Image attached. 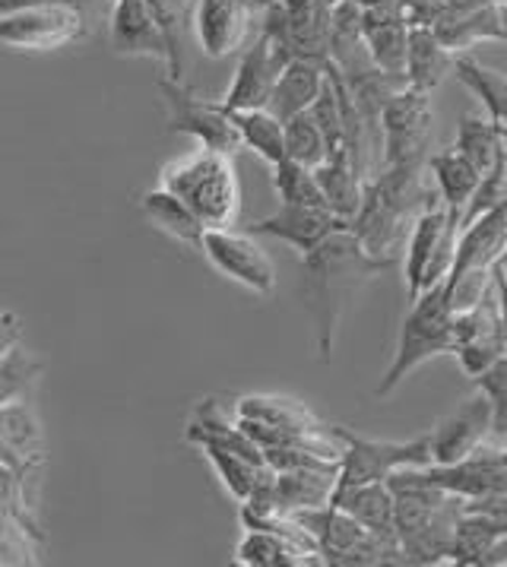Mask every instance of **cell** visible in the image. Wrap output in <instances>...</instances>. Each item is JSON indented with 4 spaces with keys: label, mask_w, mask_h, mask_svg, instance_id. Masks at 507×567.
Here are the masks:
<instances>
[{
    "label": "cell",
    "mask_w": 507,
    "mask_h": 567,
    "mask_svg": "<svg viewBox=\"0 0 507 567\" xmlns=\"http://www.w3.org/2000/svg\"><path fill=\"white\" fill-rule=\"evenodd\" d=\"M301 264H304V305L314 320L318 355L321 362H330L346 301L365 279L391 270L393 260L371 257L352 235V228L343 226L327 235L314 250L301 254Z\"/></svg>",
    "instance_id": "1"
},
{
    "label": "cell",
    "mask_w": 507,
    "mask_h": 567,
    "mask_svg": "<svg viewBox=\"0 0 507 567\" xmlns=\"http://www.w3.org/2000/svg\"><path fill=\"white\" fill-rule=\"evenodd\" d=\"M422 168L425 165H384L377 178L365 182L362 206L349 228L371 257L396 264L393 250L400 248L406 235V223H413L425 206L435 204V197L422 184Z\"/></svg>",
    "instance_id": "2"
},
{
    "label": "cell",
    "mask_w": 507,
    "mask_h": 567,
    "mask_svg": "<svg viewBox=\"0 0 507 567\" xmlns=\"http://www.w3.org/2000/svg\"><path fill=\"white\" fill-rule=\"evenodd\" d=\"M159 187L185 200L204 228L235 226L241 213V187L231 156L226 153H213L200 146L182 159L168 162L162 168Z\"/></svg>",
    "instance_id": "3"
},
{
    "label": "cell",
    "mask_w": 507,
    "mask_h": 567,
    "mask_svg": "<svg viewBox=\"0 0 507 567\" xmlns=\"http://www.w3.org/2000/svg\"><path fill=\"white\" fill-rule=\"evenodd\" d=\"M447 352H454V311L444 296V282H438L410 301V315L400 327L393 362L384 371L381 384L374 386V396H391L415 368Z\"/></svg>",
    "instance_id": "4"
},
{
    "label": "cell",
    "mask_w": 507,
    "mask_h": 567,
    "mask_svg": "<svg viewBox=\"0 0 507 567\" xmlns=\"http://www.w3.org/2000/svg\"><path fill=\"white\" fill-rule=\"evenodd\" d=\"M86 35L73 0H0V42L17 51H54Z\"/></svg>",
    "instance_id": "5"
},
{
    "label": "cell",
    "mask_w": 507,
    "mask_h": 567,
    "mask_svg": "<svg viewBox=\"0 0 507 567\" xmlns=\"http://www.w3.org/2000/svg\"><path fill=\"white\" fill-rule=\"evenodd\" d=\"M330 434L343 447L337 488L362 485V482H387V476L396 470L432 463L428 434L413 437V441H371V437L349 432L343 425H330Z\"/></svg>",
    "instance_id": "6"
},
{
    "label": "cell",
    "mask_w": 507,
    "mask_h": 567,
    "mask_svg": "<svg viewBox=\"0 0 507 567\" xmlns=\"http://www.w3.org/2000/svg\"><path fill=\"white\" fill-rule=\"evenodd\" d=\"M410 231V245H406V296L413 301L425 289L438 286L447 279V272L454 267V254H457V235L461 226L457 219L447 213L444 204H428L413 219Z\"/></svg>",
    "instance_id": "7"
},
{
    "label": "cell",
    "mask_w": 507,
    "mask_h": 567,
    "mask_svg": "<svg viewBox=\"0 0 507 567\" xmlns=\"http://www.w3.org/2000/svg\"><path fill=\"white\" fill-rule=\"evenodd\" d=\"M435 131V112L428 92L396 90L377 117L384 165H425Z\"/></svg>",
    "instance_id": "8"
},
{
    "label": "cell",
    "mask_w": 507,
    "mask_h": 567,
    "mask_svg": "<svg viewBox=\"0 0 507 567\" xmlns=\"http://www.w3.org/2000/svg\"><path fill=\"white\" fill-rule=\"evenodd\" d=\"M159 92L168 109V131L172 134L194 136L204 150L235 156L241 150L238 131L231 124V114L223 109V102L200 99L197 92L185 86L182 80L162 76Z\"/></svg>",
    "instance_id": "9"
},
{
    "label": "cell",
    "mask_w": 507,
    "mask_h": 567,
    "mask_svg": "<svg viewBox=\"0 0 507 567\" xmlns=\"http://www.w3.org/2000/svg\"><path fill=\"white\" fill-rule=\"evenodd\" d=\"M200 250L207 254L213 270H219L226 279L251 289L257 296H273L277 289V267L270 254L257 245V235L251 231H235V228H207Z\"/></svg>",
    "instance_id": "10"
},
{
    "label": "cell",
    "mask_w": 507,
    "mask_h": 567,
    "mask_svg": "<svg viewBox=\"0 0 507 567\" xmlns=\"http://www.w3.org/2000/svg\"><path fill=\"white\" fill-rule=\"evenodd\" d=\"M292 61L289 48L282 45L279 39H273L270 32L260 29V35L254 39L251 48H245L238 70L231 76V86L223 99L226 112H248V109H267L270 92L277 83L279 70Z\"/></svg>",
    "instance_id": "11"
},
{
    "label": "cell",
    "mask_w": 507,
    "mask_h": 567,
    "mask_svg": "<svg viewBox=\"0 0 507 567\" xmlns=\"http://www.w3.org/2000/svg\"><path fill=\"white\" fill-rule=\"evenodd\" d=\"M507 352L501 315H498V298H495V279L492 289L485 292L469 311L454 315V355L461 362L466 378H476L483 368L501 359Z\"/></svg>",
    "instance_id": "12"
},
{
    "label": "cell",
    "mask_w": 507,
    "mask_h": 567,
    "mask_svg": "<svg viewBox=\"0 0 507 567\" xmlns=\"http://www.w3.org/2000/svg\"><path fill=\"white\" fill-rule=\"evenodd\" d=\"M492 434V406L483 393L476 390L469 400H463L461 406L451 415H444L438 425L428 432V451L435 466H451L461 463L466 456H473Z\"/></svg>",
    "instance_id": "13"
},
{
    "label": "cell",
    "mask_w": 507,
    "mask_h": 567,
    "mask_svg": "<svg viewBox=\"0 0 507 567\" xmlns=\"http://www.w3.org/2000/svg\"><path fill=\"white\" fill-rule=\"evenodd\" d=\"M349 226L343 219H337L330 209L321 206H299V204H282L267 219H257L245 231L251 235H270L277 241H286L289 248H296L299 254H308L321 245L327 235H333L337 228Z\"/></svg>",
    "instance_id": "14"
},
{
    "label": "cell",
    "mask_w": 507,
    "mask_h": 567,
    "mask_svg": "<svg viewBox=\"0 0 507 567\" xmlns=\"http://www.w3.org/2000/svg\"><path fill=\"white\" fill-rule=\"evenodd\" d=\"M112 48L121 58H156L168 68V42L146 0H117L112 13Z\"/></svg>",
    "instance_id": "15"
},
{
    "label": "cell",
    "mask_w": 507,
    "mask_h": 567,
    "mask_svg": "<svg viewBox=\"0 0 507 567\" xmlns=\"http://www.w3.org/2000/svg\"><path fill=\"white\" fill-rule=\"evenodd\" d=\"M251 23V10L238 0H197L194 10V32L207 58H229L238 51Z\"/></svg>",
    "instance_id": "16"
},
{
    "label": "cell",
    "mask_w": 507,
    "mask_h": 567,
    "mask_svg": "<svg viewBox=\"0 0 507 567\" xmlns=\"http://www.w3.org/2000/svg\"><path fill=\"white\" fill-rule=\"evenodd\" d=\"M406 32L410 25L396 7L387 10H362V42L371 64L393 80H403L406 68ZM406 83V80H403Z\"/></svg>",
    "instance_id": "17"
},
{
    "label": "cell",
    "mask_w": 507,
    "mask_h": 567,
    "mask_svg": "<svg viewBox=\"0 0 507 567\" xmlns=\"http://www.w3.org/2000/svg\"><path fill=\"white\" fill-rule=\"evenodd\" d=\"M454 58L457 54L432 32V25H410V32H406V68H403L406 86L432 95L451 76Z\"/></svg>",
    "instance_id": "18"
},
{
    "label": "cell",
    "mask_w": 507,
    "mask_h": 567,
    "mask_svg": "<svg viewBox=\"0 0 507 567\" xmlns=\"http://www.w3.org/2000/svg\"><path fill=\"white\" fill-rule=\"evenodd\" d=\"M327 83V68L308 58H292L286 68L279 70L267 112H273L279 121H289L292 114L308 112Z\"/></svg>",
    "instance_id": "19"
},
{
    "label": "cell",
    "mask_w": 507,
    "mask_h": 567,
    "mask_svg": "<svg viewBox=\"0 0 507 567\" xmlns=\"http://www.w3.org/2000/svg\"><path fill=\"white\" fill-rule=\"evenodd\" d=\"M432 32L454 54H463L483 42H505L495 3L469 7V10H438V17L432 20Z\"/></svg>",
    "instance_id": "20"
},
{
    "label": "cell",
    "mask_w": 507,
    "mask_h": 567,
    "mask_svg": "<svg viewBox=\"0 0 507 567\" xmlns=\"http://www.w3.org/2000/svg\"><path fill=\"white\" fill-rule=\"evenodd\" d=\"M330 504H337L340 511H346L352 520H359L369 533L396 539V526H393V492L387 482H362V485H349V488H333Z\"/></svg>",
    "instance_id": "21"
},
{
    "label": "cell",
    "mask_w": 507,
    "mask_h": 567,
    "mask_svg": "<svg viewBox=\"0 0 507 567\" xmlns=\"http://www.w3.org/2000/svg\"><path fill=\"white\" fill-rule=\"evenodd\" d=\"M425 168H432V175H435V182H438L441 204L447 206V213H451V216L457 219V226H461L463 206L473 197V190H476V184L483 178V172L466 159L457 146H447V150H438V153H428Z\"/></svg>",
    "instance_id": "22"
},
{
    "label": "cell",
    "mask_w": 507,
    "mask_h": 567,
    "mask_svg": "<svg viewBox=\"0 0 507 567\" xmlns=\"http://www.w3.org/2000/svg\"><path fill=\"white\" fill-rule=\"evenodd\" d=\"M318 175V184L323 190V200H327V209L343 219V223H352V216L359 213L362 206V194H365V178L359 175V168L352 165L349 153H333L314 168Z\"/></svg>",
    "instance_id": "23"
},
{
    "label": "cell",
    "mask_w": 507,
    "mask_h": 567,
    "mask_svg": "<svg viewBox=\"0 0 507 567\" xmlns=\"http://www.w3.org/2000/svg\"><path fill=\"white\" fill-rule=\"evenodd\" d=\"M337 473L340 470H279V473L273 470L277 504L286 514L330 504L337 488Z\"/></svg>",
    "instance_id": "24"
},
{
    "label": "cell",
    "mask_w": 507,
    "mask_h": 567,
    "mask_svg": "<svg viewBox=\"0 0 507 567\" xmlns=\"http://www.w3.org/2000/svg\"><path fill=\"white\" fill-rule=\"evenodd\" d=\"M143 216L159 231H165L168 238H175L178 245H187V248H200L204 231H207L204 223L190 213V206L185 200H178L165 187H156V190H149L143 197Z\"/></svg>",
    "instance_id": "25"
},
{
    "label": "cell",
    "mask_w": 507,
    "mask_h": 567,
    "mask_svg": "<svg viewBox=\"0 0 507 567\" xmlns=\"http://www.w3.org/2000/svg\"><path fill=\"white\" fill-rule=\"evenodd\" d=\"M235 561L245 567H296V565H318L314 555L304 548L289 543L286 536L270 533V529H248L241 543L235 548Z\"/></svg>",
    "instance_id": "26"
},
{
    "label": "cell",
    "mask_w": 507,
    "mask_h": 567,
    "mask_svg": "<svg viewBox=\"0 0 507 567\" xmlns=\"http://www.w3.org/2000/svg\"><path fill=\"white\" fill-rule=\"evenodd\" d=\"M451 73H454L463 86L483 102V109L488 112V121H495V124L507 127V76L505 73H498V70H492V68H483V64H479L476 58H469V54H457Z\"/></svg>",
    "instance_id": "27"
},
{
    "label": "cell",
    "mask_w": 507,
    "mask_h": 567,
    "mask_svg": "<svg viewBox=\"0 0 507 567\" xmlns=\"http://www.w3.org/2000/svg\"><path fill=\"white\" fill-rule=\"evenodd\" d=\"M231 124L238 131L241 146H248L254 156L277 165L286 159V136H282V121L267 109H248V112H229Z\"/></svg>",
    "instance_id": "28"
},
{
    "label": "cell",
    "mask_w": 507,
    "mask_h": 567,
    "mask_svg": "<svg viewBox=\"0 0 507 567\" xmlns=\"http://www.w3.org/2000/svg\"><path fill=\"white\" fill-rule=\"evenodd\" d=\"M200 451H204V456L209 460L216 478L226 485V492H229L235 501L248 498L254 488L273 473L270 463H251V460H245V456L219 451V447H200Z\"/></svg>",
    "instance_id": "29"
},
{
    "label": "cell",
    "mask_w": 507,
    "mask_h": 567,
    "mask_svg": "<svg viewBox=\"0 0 507 567\" xmlns=\"http://www.w3.org/2000/svg\"><path fill=\"white\" fill-rule=\"evenodd\" d=\"M454 146L461 150L466 159L473 162L479 172H488L498 156H501V136H498V124L488 121L483 114H463L457 124V140Z\"/></svg>",
    "instance_id": "30"
},
{
    "label": "cell",
    "mask_w": 507,
    "mask_h": 567,
    "mask_svg": "<svg viewBox=\"0 0 507 567\" xmlns=\"http://www.w3.org/2000/svg\"><path fill=\"white\" fill-rule=\"evenodd\" d=\"M282 136H286V159L301 162L308 168H318L327 159V140L311 112L292 114L289 121H282Z\"/></svg>",
    "instance_id": "31"
},
{
    "label": "cell",
    "mask_w": 507,
    "mask_h": 567,
    "mask_svg": "<svg viewBox=\"0 0 507 567\" xmlns=\"http://www.w3.org/2000/svg\"><path fill=\"white\" fill-rule=\"evenodd\" d=\"M273 187H277L282 204L321 206V209H327V200H323V190L321 184H318L314 168H308V165H301V162H277V165H273Z\"/></svg>",
    "instance_id": "32"
},
{
    "label": "cell",
    "mask_w": 507,
    "mask_h": 567,
    "mask_svg": "<svg viewBox=\"0 0 507 567\" xmlns=\"http://www.w3.org/2000/svg\"><path fill=\"white\" fill-rule=\"evenodd\" d=\"M39 374H42V362L35 355H29L20 342H13L0 355V406L17 403Z\"/></svg>",
    "instance_id": "33"
},
{
    "label": "cell",
    "mask_w": 507,
    "mask_h": 567,
    "mask_svg": "<svg viewBox=\"0 0 507 567\" xmlns=\"http://www.w3.org/2000/svg\"><path fill=\"white\" fill-rule=\"evenodd\" d=\"M156 23L162 25V35L168 42V76L182 80V32L187 23V3L190 0H146Z\"/></svg>",
    "instance_id": "34"
},
{
    "label": "cell",
    "mask_w": 507,
    "mask_h": 567,
    "mask_svg": "<svg viewBox=\"0 0 507 567\" xmlns=\"http://www.w3.org/2000/svg\"><path fill=\"white\" fill-rule=\"evenodd\" d=\"M507 204V172H505V162L498 156V162L483 172V178L476 184V190H473V197L466 200L461 213V228L469 226V223H476L479 216L485 213H492L495 206Z\"/></svg>",
    "instance_id": "35"
},
{
    "label": "cell",
    "mask_w": 507,
    "mask_h": 567,
    "mask_svg": "<svg viewBox=\"0 0 507 567\" xmlns=\"http://www.w3.org/2000/svg\"><path fill=\"white\" fill-rule=\"evenodd\" d=\"M473 384H476V390L483 393L485 400H488V406H492V434H495V437H507V352L501 359H495L488 368H483V371L473 378Z\"/></svg>",
    "instance_id": "36"
},
{
    "label": "cell",
    "mask_w": 507,
    "mask_h": 567,
    "mask_svg": "<svg viewBox=\"0 0 507 567\" xmlns=\"http://www.w3.org/2000/svg\"><path fill=\"white\" fill-rule=\"evenodd\" d=\"M13 342H20V320L13 318V315H0V355H3Z\"/></svg>",
    "instance_id": "37"
},
{
    "label": "cell",
    "mask_w": 507,
    "mask_h": 567,
    "mask_svg": "<svg viewBox=\"0 0 507 567\" xmlns=\"http://www.w3.org/2000/svg\"><path fill=\"white\" fill-rule=\"evenodd\" d=\"M507 565V533H501L495 543L488 545V551L483 555V565L479 567H498Z\"/></svg>",
    "instance_id": "38"
},
{
    "label": "cell",
    "mask_w": 507,
    "mask_h": 567,
    "mask_svg": "<svg viewBox=\"0 0 507 567\" xmlns=\"http://www.w3.org/2000/svg\"><path fill=\"white\" fill-rule=\"evenodd\" d=\"M495 298H498V315H501V330H505V342H507V286L495 279Z\"/></svg>",
    "instance_id": "39"
},
{
    "label": "cell",
    "mask_w": 507,
    "mask_h": 567,
    "mask_svg": "<svg viewBox=\"0 0 507 567\" xmlns=\"http://www.w3.org/2000/svg\"><path fill=\"white\" fill-rule=\"evenodd\" d=\"M238 3H241L245 10H251V13H263V10H267V7H273L277 0H238Z\"/></svg>",
    "instance_id": "40"
},
{
    "label": "cell",
    "mask_w": 507,
    "mask_h": 567,
    "mask_svg": "<svg viewBox=\"0 0 507 567\" xmlns=\"http://www.w3.org/2000/svg\"><path fill=\"white\" fill-rule=\"evenodd\" d=\"M495 279H498V282H505L507 286V248H505V254H501V257H498V264H495Z\"/></svg>",
    "instance_id": "41"
},
{
    "label": "cell",
    "mask_w": 507,
    "mask_h": 567,
    "mask_svg": "<svg viewBox=\"0 0 507 567\" xmlns=\"http://www.w3.org/2000/svg\"><path fill=\"white\" fill-rule=\"evenodd\" d=\"M498 23H501V39L507 42V3H498Z\"/></svg>",
    "instance_id": "42"
},
{
    "label": "cell",
    "mask_w": 507,
    "mask_h": 567,
    "mask_svg": "<svg viewBox=\"0 0 507 567\" xmlns=\"http://www.w3.org/2000/svg\"><path fill=\"white\" fill-rule=\"evenodd\" d=\"M498 136H501V162H505V172H507V127L498 124Z\"/></svg>",
    "instance_id": "43"
},
{
    "label": "cell",
    "mask_w": 507,
    "mask_h": 567,
    "mask_svg": "<svg viewBox=\"0 0 507 567\" xmlns=\"http://www.w3.org/2000/svg\"><path fill=\"white\" fill-rule=\"evenodd\" d=\"M492 454H495V460H498L501 466H507V447L505 451H492Z\"/></svg>",
    "instance_id": "44"
},
{
    "label": "cell",
    "mask_w": 507,
    "mask_h": 567,
    "mask_svg": "<svg viewBox=\"0 0 507 567\" xmlns=\"http://www.w3.org/2000/svg\"><path fill=\"white\" fill-rule=\"evenodd\" d=\"M505 429H507V409H505Z\"/></svg>",
    "instance_id": "45"
}]
</instances>
